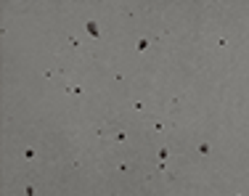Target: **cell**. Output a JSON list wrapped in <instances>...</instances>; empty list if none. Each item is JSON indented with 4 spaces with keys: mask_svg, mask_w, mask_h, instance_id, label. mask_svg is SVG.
I'll return each instance as SVG.
<instances>
[{
    "mask_svg": "<svg viewBox=\"0 0 249 196\" xmlns=\"http://www.w3.org/2000/svg\"><path fill=\"white\" fill-rule=\"evenodd\" d=\"M88 32H90L93 37H96V35H98V29H96V24H93V21H88Z\"/></svg>",
    "mask_w": 249,
    "mask_h": 196,
    "instance_id": "1",
    "label": "cell"
}]
</instances>
